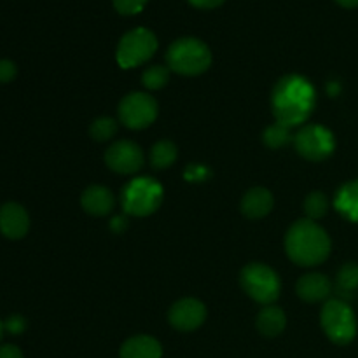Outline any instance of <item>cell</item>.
Here are the masks:
<instances>
[{
  "label": "cell",
  "instance_id": "cell-1",
  "mask_svg": "<svg viewBox=\"0 0 358 358\" xmlns=\"http://www.w3.org/2000/svg\"><path fill=\"white\" fill-rule=\"evenodd\" d=\"M317 103L315 87L301 76H285L276 83L271 94V108L276 122L294 128L310 117Z\"/></svg>",
  "mask_w": 358,
  "mask_h": 358
},
{
  "label": "cell",
  "instance_id": "cell-2",
  "mask_svg": "<svg viewBox=\"0 0 358 358\" xmlns=\"http://www.w3.org/2000/svg\"><path fill=\"white\" fill-rule=\"evenodd\" d=\"M287 255L297 266H318L331 254L329 234L310 219L297 220L285 236Z\"/></svg>",
  "mask_w": 358,
  "mask_h": 358
},
{
  "label": "cell",
  "instance_id": "cell-3",
  "mask_svg": "<svg viewBox=\"0 0 358 358\" xmlns=\"http://www.w3.org/2000/svg\"><path fill=\"white\" fill-rule=\"evenodd\" d=\"M168 69L180 76H199L212 65V51L203 41L184 37L175 41L166 51Z\"/></svg>",
  "mask_w": 358,
  "mask_h": 358
},
{
  "label": "cell",
  "instance_id": "cell-4",
  "mask_svg": "<svg viewBox=\"0 0 358 358\" xmlns=\"http://www.w3.org/2000/svg\"><path fill=\"white\" fill-rule=\"evenodd\" d=\"M240 283L248 297L264 306L275 303L282 290L280 276L269 266L261 264V262H252L245 266L240 275Z\"/></svg>",
  "mask_w": 358,
  "mask_h": 358
},
{
  "label": "cell",
  "instance_id": "cell-5",
  "mask_svg": "<svg viewBox=\"0 0 358 358\" xmlns=\"http://www.w3.org/2000/svg\"><path fill=\"white\" fill-rule=\"evenodd\" d=\"M163 203V187L149 177L133 178L122 189V208L133 217L152 215Z\"/></svg>",
  "mask_w": 358,
  "mask_h": 358
},
{
  "label": "cell",
  "instance_id": "cell-6",
  "mask_svg": "<svg viewBox=\"0 0 358 358\" xmlns=\"http://www.w3.org/2000/svg\"><path fill=\"white\" fill-rule=\"evenodd\" d=\"M320 324L327 338L336 345H348L357 336V318L345 301L332 299L325 303L320 313Z\"/></svg>",
  "mask_w": 358,
  "mask_h": 358
},
{
  "label": "cell",
  "instance_id": "cell-7",
  "mask_svg": "<svg viewBox=\"0 0 358 358\" xmlns=\"http://www.w3.org/2000/svg\"><path fill=\"white\" fill-rule=\"evenodd\" d=\"M157 51V38L147 28H135L121 37L115 51V59L122 69H135L149 62Z\"/></svg>",
  "mask_w": 358,
  "mask_h": 358
},
{
  "label": "cell",
  "instance_id": "cell-8",
  "mask_svg": "<svg viewBox=\"0 0 358 358\" xmlns=\"http://www.w3.org/2000/svg\"><path fill=\"white\" fill-rule=\"evenodd\" d=\"M297 154L308 161H324L334 152V135L320 124H306L294 136Z\"/></svg>",
  "mask_w": 358,
  "mask_h": 358
},
{
  "label": "cell",
  "instance_id": "cell-9",
  "mask_svg": "<svg viewBox=\"0 0 358 358\" xmlns=\"http://www.w3.org/2000/svg\"><path fill=\"white\" fill-rule=\"evenodd\" d=\"M157 101L147 93H129L119 103V121L129 129H145L156 121Z\"/></svg>",
  "mask_w": 358,
  "mask_h": 358
},
{
  "label": "cell",
  "instance_id": "cell-10",
  "mask_svg": "<svg viewBox=\"0 0 358 358\" xmlns=\"http://www.w3.org/2000/svg\"><path fill=\"white\" fill-rule=\"evenodd\" d=\"M105 163L119 175H133L143 168V152L129 140L114 142L105 152Z\"/></svg>",
  "mask_w": 358,
  "mask_h": 358
},
{
  "label": "cell",
  "instance_id": "cell-11",
  "mask_svg": "<svg viewBox=\"0 0 358 358\" xmlns=\"http://www.w3.org/2000/svg\"><path fill=\"white\" fill-rule=\"evenodd\" d=\"M168 318H170L171 327H175L177 331H196V329L201 327L203 322H205L206 308L201 301L191 299V297H189V299L177 301V303L170 308Z\"/></svg>",
  "mask_w": 358,
  "mask_h": 358
},
{
  "label": "cell",
  "instance_id": "cell-12",
  "mask_svg": "<svg viewBox=\"0 0 358 358\" xmlns=\"http://www.w3.org/2000/svg\"><path fill=\"white\" fill-rule=\"evenodd\" d=\"M30 229V217L20 203L0 206V233L9 240H21Z\"/></svg>",
  "mask_w": 358,
  "mask_h": 358
},
{
  "label": "cell",
  "instance_id": "cell-13",
  "mask_svg": "<svg viewBox=\"0 0 358 358\" xmlns=\"http://www.w3.org/2000/svg\"><path fill=\"white\" fill-rule=\"evenodd\" d=\"M297 296L306 303H320L327 299L332 292L331 280L320 273H310V275L301 276L297 282Z\"/></svg>",
  "mask_w": 358,
  "mask_h": 358
},
{
  "label": "cell",
  "instance_id": "cell-14",
  "mask_svg": "<svg viewBox=\"0 0 358 358\" xmlns=\"http://www.w3.org/2000/svg\"><path fill=\"white\" fill-rule=\"evenodd\" d=\"M80 205L84 212L94 217H103L112 212L115 205V199L112 192L103 185H91L80 196Z\"/></svg>",
  "mask_w": 358,
  "mask_h": 358
},
{
  "label": "cell",
  "instance_id": "cell-15",
  "mask_svg": "<svg viewBox=\"0 0 358 358\" xmlns=\"http://www.w3.org/2000/svg\"><path fill=\"white\" fill-rule=\"evenodd\" d=\"M275 199L273 194L264 187H254L241 199V212L248 219H262L273 210Z\"/></svg>",
  "mask_w": 358,
  "mask_h": 358
},
{
  "label": "cell",
  "instance_id": "cell-16",
  "mask_svg": "<svg viewBox=\"0 0 358 358\" xmlns=\"http://www.w3.org/2000/svg\"><path fill=\"white\" fill-rule=\"evenodd\" d=\"M121 358H161L163 348L150 336H135L121 346Z\"/></svg>",
  "mask_w": 358,
  "mask_h": 358
},
{
  "label": "cell",
  "instance_id": "cell-17",
  "mask_svg": "<svg viewBox=\"0 0 358 358\" xmlns=\"http://www.w3.org/2000/svg\"><path fill=\"white\" fill-rule=\"evenodd\" d=\"M287 325V317L283 313V310H280L278 306H264L261 310V313L257 315V329L262 336L266 338H276V336L282 334L285 331Z\"/></svg>",
  "mask_w": 358,
  "mask_h": 358
},
{
  "label": "cell",
  "instance_id": "cell-18",
  "mask_svg": "<svg viewBox=\"0 0 358 358\" xmlns=\"http://www.w3.org/2000/svg\"><path fill=\"white\" fill-rule=\"evenodd\" d=\"M334 206L345 219L358 224V180L348 182L339 189Z\"/></svg>",
  "mask_w": 358,
  "mask_h": 358
},
{
  "label": "cell",
  "instance_id": "cell-19",
  "mask_svg": "<svg viewBox=\"0 0 358 358\" xmlns=\"http://www.w3.org/2000/svg\"><path fill=\"white\" fill-rule=\"evenodd\" d=\"M177 145L170 140H161L150 149V164L156 170H166L177 161Z\"/></svg>",
  "mask_w": 358,
  "mask_h": 358
},
{
  "label": "cell",
  "instance_id": "cell-20",
  "mask_svg": "<svg viewBox=\"0 0 358 358\" xmlns=\"http://www.w3.org/2000/svg\"><path fill=\"white\" fill-rule=\"evenodd\" d=\"M290 129L292 128L282 124V122H275L269 128H266V131L262 133V140H264V143L269 149H282L287 143L294 142V136L290 133Z\"/></svg>",
  "mask_w": 358,
  "mask_h": 358
},
{
  "label": "cell",
  "instance_id": "cell-21",
  "mask_svg": "<svg viewBox=\"0 0 358 358\" xmlns=\"http://www.w3.org/2000/svg\"><path fill=\"white\" fill-rule=\"evenodd\" d=\"M168 79H170V69L163 65H152L142 73V84L150 91L163 90L168 84Z\"/></svg>",
  "mask_w": 358,
  "mask_h": 358
},
{
  "label": "cell",
  "instance_id": "cell-22",
  "mask_svg": "<svg viewBox=\"0 0 358 358\" xmlns=\"http://www.w3.org/2000/svg\"><path fill=\"white\" fill-rule=\"evenodd\" d=\"M117 121L112 117H100L94 119L90 126V135L94 142H107V140L114 138L117 133Z\"/></svg>",
  "mask_w": 358,
  "mask_h": 358
},
{
  "label": "cell",
  "instance_id": "cell-23",
  "mask_svg": "<svg viewBox=\"0 0 358 358\" xmlns=\"http://www.w3.org/2000/svg\"><path fill=\"white\" fill-rule=\"evenodd\" d=\"M327 210H329V199L324 192L315 191L304 199V213H306L310 220L322 219V217L327 213Z\"/></svg>",
  "mask_w": 358,
  "mask_h": 358
},
{
  "label": "cell",
  "instance_id": "cell-24",
  "mask_svg": "<svg viewBox=\"0 0 358 358\" xmlns=\"http://www.w3.org/2000/svg\"><path fill=\"white\" fill-rule=\"evenodd\" d=\"M338 289L343 294H352L358 289V264L346 262L338 273Z\"/></svg>",
  "mask_w": 358,
  "mask_h": 358
},
{
  "label": "cell",
  "instance_id": "cell-25",
  "mask_svg": "<svg viewBox=\"0 0 358 358\" xmlns=\"http://www.w3.org/2000/svg\"><path fill=\"white\" fill-rule=\"evenodd\" d=\"M115 10L122 16H133V14H138L140 10L145 7L147 0H112Z\"/></svg>",
  "mask_w": 358,
  "mask_h": 358
},
{
  "label": "cell",
  "instance_id": "cell-26",
  "mask_svg": "<svg viewBox=\"0 0 358 358\" xmlns=\"http://www.w3.org/2000/svg\"><path fill=\"white\" fill-rule=\"evenodd\" d=\"M17 69L10 59H0V83L7 84L16 77Z\"/></svg>",
  "mask_w": 358,
  "mask_h": 358
},
{
  "label": "cell",
  "instance_id": "cell-27",
  "mask_svg": "<svg viewBox=\"0 0 358 358\" xmlns=\"http://www.w3.org/2000/svg\"><path fill=\"white\" fill-rule=\"evenodd\" d=\"M24 327H27V322H24L23 317H17V315H14V317L7 318L6 324H3V329H6L7 332H10V334H21V332L24 331Z\"/></svg>",
  "mask_w": 358,
  "mask_h": 358
},
{
  "label": "cell",
  "instance_id": "cell-28",
  "mask_svg": "<svg viewBox=\"0 0 358 358\" xmlns=\"http://www.w3.org/2000/svg\"><path fill=\"white\" fill-rule=\"evenodd\" d=\"M0 358H24L21 350L14 345L0 346Z\"/></svg>",
  "mask_w": 358,
  "mask_h": 358
},
{
  "label": "cell",
  "instance_id": "cell-29",
  "mask_svg": "<svg viewBox=\"0 0 358 358\" xmlns=\"http://www.w3.org/2000/svg\"><path fill=\"white\" fill-rule=\"evenodd\" d=\"M187 2L198 9H215V7L222 6L226 0H187Z\"/></svg>",
  "mask_w": 358,
  "mask_h": 358
},
{
  "label": "cell",
  "instance_id": "cell-30",
  "mask_svg": "<svg viewBox=\"0 0 358 358\" xmlns=\"http://www.w3.org/2000/svg\"><path fill=\"white\" fill-rule=\"evenodd\" d=\"M187 171H192V177H189L191 180H205L206 175H208V170L203 168L201 164H191Z\"/></svg>",
  "mask_w": 358,
  "mask_h": 358
},
{
  "label": "cell",
  "instance_id": "cell-31",
  "mask_svg": "<svg viewBox=\"0 0 358 358\" xmlns=\"http://www.w3.org/2000/svg\"><path fill=\"white\" fill-rule=\"evenodd\" d=\"M336 2L343 7H348V9H352V7H358V0H336Z\"/></svg>",
  "mask_w": 358,
  "mask_h": 358
},
{
  "label": "cell",
  "instance_id": "cell-32",
  "mask_svg": "<svg viewBox=\"0 0 358 358\" xmlns=\"http://www.w3.org/2000/svg\"><path fill=\"white\" fill-rule=\"evenodd\" d=\"M3 331H6V329H3V324H2V322H0V338H2Z\"/></svg>",
  "mask_w": 358,
  "mask_h": 358
}]
</instances>
